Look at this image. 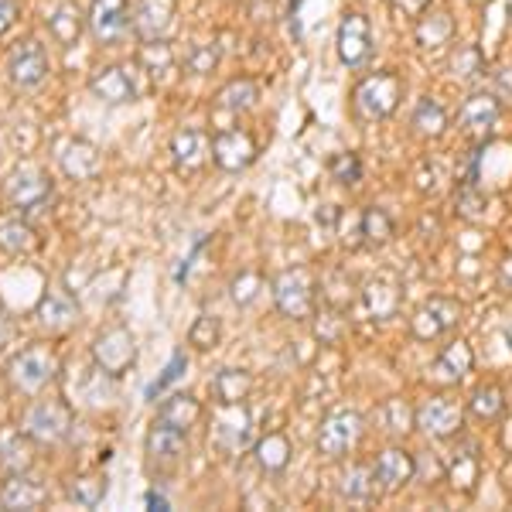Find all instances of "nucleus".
<instances>
[{
  "label": "nucleus",
  "instance_id": "24",
  "mask_svg": "<svg viewBox=\"0 0 512 512\" xmlns=\"http://www.w3.org/2000/svg\"><path fill=\"white\" fill-rule=\"evenodd\" d=\"M359 301H362V311L373 321H386L400 311V284H396L393 277H373L362 284Z\"/></svg>",
  "mask_w": 512,
  "mask_h": 512
},
{
  "label": "nucleus",
  "instance_id": "39",
  "mask_svg": "<svg viewBox=\"0 0 512 512\" xmlns=\"http://www.w3.org/2000/svg\"><path fill=\"white\" fill-rule=\"evenodd\" d=\"M359 233H362V243L366 246H386L396 233L393 216L386 209H379V205H369V209H362V216H359Z\"/></svg>",
  "mask_w": 512,
  "mask_h": 512
},
{
  "label": "nucleus",
  "instance_id": "8",
  "mask_svg": "<svg viewBox=\"0 0 512 512\" xmlns=\"http://www.w3.org/2000/svg\"><path fill=\"white\" fill-rule=\"evenodd\" d=\"M461 315H465V308H461L458 297L434 294V297H427L424 304H417V311L410 315V335H414L417 342H437V338L448 335L451 328H458Z\"/></svg>",
  "mask_w": 512,
  "mask_h": 512
},
{
  "label": "nucleus",
  "instance_id": "27",
  "mask_svg": "<svg viewBox=\"0 0 512 512\" xmlns=\"http://www.w3.org/2000/svg\"><path fill=\"white\" fill-rule=\"evenodd\" d=\"M475 366V352L465 338H454L451 345H444L441 355L431 362V376L441 379V383H461Z\"/></svg>",
  "mask_w": 512,
  "mask_h": 512
},
{
  "label": "nucleus",
  "instance_id": "26",
  "mask_svg": "<svg viewBox=\"0 0 512 512\" xmlns=\"http://www.w3.org/2000/svg\"><path fill=\"white\" fill-rule=\"evenodd\" d=\"M0 465L7 472H31V465H35V437L24 427H0Z\"/></svg>",
  "mask_w": 512,
  "mask_h": 512
},
{
  "label": "nucleus",
  "instance_id": "10",
  "mask_svg": "<svg viewBox=\"0 0 512 512\" xmlns=\"http://www.w3.org/2000/svg\"><path fill=\"white\" fill-rule=\"evenodd\" d=\"M144 454H147V468H151V472L154 468H158V472H175L188 454V431L154 417V424L147 427V437H144Z\"/></svg>",
  "mask_w": 512,
  "mask_h": 512
},
{
  "label": "nucleus",
  "instance_id": "21",
  "mask_svg": "<svg viewBox=\"0 0 512 512\" xmlns=\"http://www.w3.org/2000/svg\"><path fill=\"white\" fill-rule=\"evenodd\" d=\"M45 28H48V35H52L55 45L76 48L82 31H86L89 24H86V14H82V7L76 4V0H59V4H52L45 11Z\"/></svg>",
  "mask_w": 512,
  "mask_h": 512
},
{
  "label": "nucleus",
  "instance_id": "29",
  "mask_svg": "<svg viewBox=\"0 0 512 512\" xmlns=\"http://www.w3.org/2000/svg\"><path fill=\"white\" fill-rule=\"evenodd\" d=\"M106 492H110V478L99 472H79V475L65 478V495H69V502H76L79 509L103 506Z\"/></svg>",
  "mask_w": 512,
  "mask_h": 512
},
{
  "label": "nucleus",
  "instance_id": "28",
  "mask_svg": "<svg viewBox=\"0 0 512 512\" xmlns=\"http://www.w3.org/2000/svg\"><path fill=\"white\" fill-rule=\"evenodd\" d=\"M35 318L41 328H48V332H65V328L76 325V304H72V297L62 291H45L35 308Z\"/></svg>",
  "mask_w": 512,
  "mask_h": 512
},
{
  "label": "nucleus",
  "instance_id": "44",
  "mask_svg": "<svg viewBox=\"0 0 512 512\" xmlns=\"http://www.w3.org/2000/svg\"><path fill=\"white\" fill-rule=\"evenodd\" d=\"M267 291V284H263V277L256 274V270H239V274L229 280V297L239 304V308H250L256 304V297Z\"/></svg>",
  "mask_w": 512,
  "mask_h": 512
},
{
  "label": "nucleus",
  "instance_id": "31",
  "mask_svg": "<svg viewBox=\"0 0 512 512\" xmlns=\"http://www.w3.org/2000/svg\"><path fill=\"white\" fill-rule=\"evenodd\" d=\"M338 495H342L345 502H369L376 492V475H373V465H362V461H352L349 468H342L338 472Z\"/></svg>",
  "mask_w": 512,
  "mask_h": 512
},
{
  "label": "nucleus",
  "instance_id": "19",
  "mask_svg": "<svg viewBox=\"0 0 512 512\" xmlns=\"http://www.w3.org/2000/svg\"><path fill=\"white\" fill-rule=\"evenodd\" d=\"M212 441H216V448L226 454L246 451V444H250V414H246L243 403H219Z\"/></svg>",
  "mask_w": 512,
  "mask_h": 512
},
{
  "label": "nucleus",
  "instance_id": "49",
  "mask_svg": "<svg viewBox=\"0 0 512 512\" xmlns=\"http://www.w3.org/2000/svg\"><path fill=\"white\" fill-rule=\"evenodd\" d=\"M318 338H321V345H335L338 338L345 335V318L338 315V311H328V315H318Z\"/></svg>",
  "mask_w": 512,
  "mask_h": 512
},
{
  "label": "nucleus",
  "instance_id": "20",
  "mask_svg": "<svg viewBox=\"0 0 512 512\" xmlns=\"http://www.w3.org/2000/svg\"><path fill=\"white\" fill-rule=\"evenodd\" d=\"M212 158V140L205 130L198 127H181L175 137H171V161L181 175H195V171L205 168V161Z\"/></svg>",
  "mask_w": 512,
  "mask_h": 512
},
{
  "label": "nucleus",
  "instance_id": "13",
  "mask_svg": "<svg viewBox=\"0 0 512 512\" xmlns=\"http://www.w3.org/2000/svg\"><path fill=\"white\" fill-rule=\"evenodd\" d=\"M256 154H260V147H256L250 130L226 127L212 137V164H216L219 171H226V175L246 171L256 161Z\"/></svg>",
  "mask_w": 512,
  "mask_h": 512
},
{
  "label": "nucleus",
  "instance_id": "34",
  "mask_svg": "<svg viewBox=\"0 0 512 512\" xmlns=\"http://www.w3.org/2000/svg\"><path fill=\"white\" fill-rule=\"evenodd\" d=\"M256 99H260V86H256L253 79L239 76V79H229L226 86L216 93V106L226 113H250L256 106Z\"/></svg>",
  "mask_w": 512,
  "mask_h": 512
},
{
  "label": "nucleus",
  "instance_id": "38",
  "mask_svg": "<svg viewBox=\"0 0 512 512\" xmlns=\"http://www.w3.org/2000/svg\"><path fill=\"white\" fill-rule=\"evenodd\" d=\"M454 38V21L448 11H431L417 18V45L420 48H441Z\"/></svg>",
  "mask_w": 512,
  "mask_h": 512
},
{
  "label": "nucleus",
  "instance_id": "51",
  "mask_svg": "<svg viewBox=\"0 0 512 512\" xmlns=\"http://www.w3.org/2000/svg\"><path fill=\"white\" fill-rule=\"evenodd\" d=\"M18 18H21V4L18 0H0V38L7 35V31L18 24Z\"/></svg>",
  "mask_w": 512,
  "mask_h": 512
},
{
  "label": "nucleus",
  "instance_id": "6",
  "mask_svg": "<svg viewBox=\"0 0 512 512\" xmlns=\"http://www.w3.org/2000/svg\"><path fill=\"white\" fill-rule=\"evenodd\" d=\"M72 427H76V414L65 400H38L24 414V431L35 437V444H62L69 441Z\"/></svg>",
  "mask_w": 512,
  "mask_h": 512
},
{
  "label": "nucleus",
  "instance_id": "25",
  "mask_svg": "<svg viewBox=\"0 0 512 512\" xmlns=\"http://www.w3.org/2000/svg\"><path fill=\"white\" fill-rule=\"evenodd\" d=\"M444 478L451 482V489L472 495L478 478H482V458H478L475 444H461L444 458Z\"/></svg>",
  "mask_w": 512,
  "mask_h": 512
},
{
  "label": "nucleus",
  "instance_id": "42",
  "mask_svg": "<svg viewBox=\"0 0 512 512\" xmlns=\"http://www.w3.org/2000/svg\"><path fill=\"white\" fill-rule=\"evenodd\" d=\"M222 342V325L216 315H198L188 328V345L198 352H212Z\"/></svg>",
  "mask_w": 512,
  "mask_h": 512
},
{
  "label": "nucleus",
  "instance_id": "11",
  "mask_svg": "<svg viewBox=\"0 0 512 512\" xmlns=\"http://www.w3.org/2000/svg\"><path fill=\"white\" fill-rule=\"evenodd\" d=\"M335 52L345 69H362V65L373 59V28H369L366 14L349 11L342 21H338Z\"/></svg>",
  "mask_w": 512,
  "mask_h": 512
},
{
  "label": "nucleus",
  "instance_id": "46",
  "mask_svg": "<svg viewBox=\"0 0 512 512\" xmlns=\"http://www.w3.org/2000/svg\"><path fill=\"white\" fill-rule=\"evenodd\" d=\"M328 175H332V181H338V185H345V188L359 185V181H362L359 154H352V151L332 154V158H328Z\"/></svg>",
  "mask_w": 512,
  "mask_h": 512
},
{
  "label": "nucleus",
  "instance_id": "53",
  "mask_svg": "<svg viewBox=\"0 0 512 512\" xmlns=\"http://www.w3.org/2000/svg\"><path fill=\"white\" fill-rule=\"evenodd\" d=\"M499 284H502V291L512 294V253L502 256V263H499Z\"/></svg>",
  "mask_w": 512,
  "mask_h": 512
},
{
  "label": "nucleus",
  "instance_id": "15",
  "mask_svg": "<svg viewBox=\"0 0 512 512\" xmlns=\"http://www.w3.org/2000/svg\"><path fill=\"white\" fill-rule=\"evenodd\" d=\"M89 93L106 106H123L140 96V86L130 65H99L89 76Z\"/></svg>",
  "mask_w": 512,
  "mask_h": 512
},
{
  "label": "nucleus",
  "instance_id": "54",
  "mask_svg": "<svg viewBox=\"0 0 512 512\" xmlns=\"http://www.w3.org/2000/svg\"><path fill=\"white\" fill-rule=\"evenodd\" d=\"M144 502H147V509H154V512H158V509H161V512H164V509H171V502L164 499L161 492H154V489L144 495Z\"/></svg>",
  "mask_w": 512,
  "mask_h": 512
},
{
  "label": "nucleus",
  "instance_id": "52",
  "mask_svg": "<svg viewBox=\"0 0 512 512\" xmlns=\"http://www.w3.org/2000/svg\"><path fill=\"white\" fill-rule=\"evenodd\" d=\"M427 7H431V0H393V11L403 18H420Z\"/></svg>",
  "mask_w": 512,
  "mask_h": 512
},
{
  "label": "nucleus",
  "instance_id": "40",
  "mask_svg": "<svg viewBox=\"0 0 512 512\" xmlns=\"http://www.w3.org/2000/svg\"><path fill=\"white\" fill-rule=\"evenodd\" d=\"M379 424H383L386 434H407L417 427V417H414V407H410L407 400H400V396H390V400L379 407Z\"/></svg>",
  "mask_w": 512,
  "mask_h": 512
},
{
  "label": "nucleus",
  "instance_id": "14",
  "mask_svg": "<svg viewBox=\"0 0 512 512\" xmlns=\"http://www.w3.org/2000/svg\"><path fill=\"white\" fill-rule=\"evenodd\" d=\"M130 0H89L86 24L99 45H117L130 31Z\"/></svg>",
  "mask_w": 512,
  "mask_h": 512
},
{
  "label": "nucleus",
  "instance_id": "37",
  "mask_svg": "<svg viewBox=\"0 0 512 512\" xmlns=\"http://www.w3.org/2000/svg\"><path fill=\"white\" fill-rule=\"evenodd\" d=\"M410 127H414L417 137L434 140V137H441L444 130H448V113H444V106L437 103V99L424 96L414 106V113H410Z\"/></svg>",
  "mask_w": 512,
  "mask_h": 512
},
{
  "label": "nucleus",
  "instance_id": "17",
  "mask_svg": "<svg viewBox=\"0 0 512 512\" xmlns=\"http://www.w3.org/2000/svg\"><path fill=\"white\" fill-rule=\"evenodd\" d=\"M373 475H376L379 492H386V495L403 492L417 478V458L407 448H386L376 454Z\"/></svg>",
  "mask_w": 512,
  "mask_h": 512
},
{
  "label": "nucleus",
  "instance_id": "3",
  "mask_svg": "<svg viewBox=\"0 0 512 512\" xmlns=\"http://www.w3.org/2000/svg\"><path fill=\"white\" fill-rule=\"evenodd\" d=\"M55 195V185L38 164H21L11 178L4 181V198L11 209H18L21 216H31V212H41Z\"/></svg>",
  "mask_w": 512,
  "mask_h": 512
},
{
  "label": "nucleus",
  "instance_id": "5",
  "mask_svg": "<svg viewBox=\"0 0 512 512\" xmlns=\"http://www.w3.org/2000/svg\"><path fill=\"white\" fill-rule=\"evenodd\" d=\"M362 431H366V420H362L359 410L352 407H338L332 414L321 417V427H318V451L325 454L328 461H338L345 458L355 444H359Z\"/></svg>",
  "mask_w": 512,
  "mask_h": 512
},
{
  "label": "nucleus",
  "instance_id": "45",
  "mask_svg": "<svg viewBox=\"0 0 512 512\" xmlns=\"http://www.w3.org/2000/svg\"><path fill=\"white\" fill-rule=\"evenodd\" d=\"M137 62L144 65V72H151V76H161V72H168L171 65H175V52H171V45L164 38L144 41V48H140Z\"/></svg>",
  "mask_w": 512,
  "mask_h": 512
},
{
  "label": "nucleus",
  "instance_id": "4",
  "mask_svg": "<svg viewBox=\"0 0 512 512\" xmlns=\"http://www.w3.org/2000/svg\"><path fill=\"white\" fill-rule=\"evenodd\" d=\"M55 373H59V359L48 345H28L7 366V379L21 393H41L55 379Z\"/></svg>",
  "mask_w": 512,
  "mask_h": 512
},
{
  "label": "nucleus",
  "instance_id": "9",
  "mask_svg": "<svg viewBox=\"0 0 512 512\" xmlns=\"http://www.w3.org/2000/svg\"><path fill=\"white\" fill-rule=\"evenodd\" d=\"M414 417H417V431H424L431 441H451L465 427V407L454 396L444 393L427 396L420 407H414Z\"/></svg>",
  "mask_w": 512,
  "mask_h": 512
},
{
  "label": "nucleus",
  "instance_id": "50",
  "mask_svg": "<svg viewBox=\"0 0 512 512\" xmlns=\"http://www.w3.org/2000/svg\"><path fill=\"white\" fill-rule=\"evenodd\" d=\"M492 79V96L499 103H512V65H499L495 72H489Z\"/></svg>",
  "mask_w": 512,
  "mask_h": 512
},
{
  "label": "nucleus",
  "instance_id": "41",
  "mask_svg": "<svg viewBox=\"0 0 512 512\" xmlns=\"http://www.w3.org/2000/svg\"><path fill=\"white\" fill-rule=\"evenodd\" d=\"M451 76L458 82H475L485 76V59L475 45H461L451 55Z\"/></svg>",
  "mask_w": 512,
  "mask_h": 512
},
{
  "label": "nucleus",
  "instance_id": "2",
  "mask_svg": "<svg viewBox=\"0 0 512 512\" xmlns=\"http://www.w3.org/2000/svg\"><path fill=\"white\" fill-rule=\"evenodd\" d=\"M270 294H274L277 311L287 321H308V318H315L318 287H315V277H311L308 267L280 270V274L270 280Z\"/></svg>",
  "mask_w": 512,
  "mask_h": 512
},
{
  "label": "nucleus",
  "instance_id": "23",
  "mask_svg": "<svg viewBox=\"0 0 512 512\" xmlns=\"http://www.w3.org/2000/svg\"><path fill=\"white\" fill-rule=\"evenodd\" d=\"M48 502V485L31 478L28 472H11L4 485H0V509H41Z\"/></svg>",
  "mask_w": 512,
  "mask_h": 512
},
{
  "label": "nucleus",
  "instance_id": "32",
  "mask_svg": "<svg viewBox=\"0 0 512 512\" xmlns=\"http://www.w3.org/2000/svg\"><path fill=\"white\" fill-rule=\"evenodd\" d=\"M250 393H253V376L246 369L226 366L212 376V396H216V403H246Z\"/></svg>",
  "mask_w": 512,
  "mask_h": 512
},
{
  "label": "nucleus",
  "instance_id": "48",
  "mask_svg": "<svg viewBox=\"0 0 512 512\" xmlns=\"http://www.w3.org/2000/svg\"><path fill=\"white\" fill-rule=\"evenodd\" d=\"M185 369H188L185 352H175V355H171V362H168V369H164V376H161V379H154V383L147 386V400H154V396H158V393L168 390V386L175 383V379L185 376Z\"/></svg>",
  "mask_w": 512,
  "mask_h": 512
},
{
  "label": "nucleus",
  "instance_id": "30",
  "mask_svg": "<svg viewBox=\"0 0 512 512\" xmlns=\"http://www.w3.org/2000/svg\"><path fill=\"white\" fill-rule=\"evenodd\" d=\"M291 441H287V434H280V431H270V434H263L260 441L253 444V458H256V465L263 468L267 475H280L287 465H291Z\"/></svg>",
  "mask_w": 512,
  "mask_h": 512
},
{
  "label": "nucleus",
  "instance_id": "33",
  "mask_svg": "<svg viewBox=\"0 0 512 512\" xmlns=\"http://www.w3.org/2000/svg\"><path fill=\"white\" fill-rule=\"evenodd\" d=\"M158 420H168V424L181 427V431H192L198 420H202V403H198L192 393H171L161 400Z\"/></svg>",
  "mask_w": 512,
  "mask_h": 512
},
{
  "label": "nucleus",
  "instance_id": "12",
  "mask_svg": "<svg viewBox=\"0 0 512 512\" xmlns=\"http://www.w3.org/2000/svg\"><path fill=\"white\" fill-rule=\"evenodd\" d=\"M93 362L103 376H123L137 362V342L130 328H106L93 342Z\"/></svg>",
  "mask_w": 512,
  "mask_h": 512
},
{
  "label": "nucleus",
  "instance_id": "22",
  "mask_svg": "<svg viewBox=\"0 0 512 512\" xmlns=\"http://www.w3.org/2000/svg\"><path fill=\"white\" fill-rule=\"evenodd\" d=\"M171 21H175V0H140L134 7L130 28L140 41H158L168 35Z\"/></svg>",
  "mask_w": 512,
  "mask_h": 512
},
{
  "label": "nucleus",
  "instance_id": "35",
  "mask_svg": "<svg viewBox=\"0 0 512 512\" xmlns=\"http://www.w3.org/2000/svg\"><path fill=\"white\" fill-rule=\"evenodd\" d=\"M38 246V233L24 216H14V219H0V253H31Z\"/></svg>",
  "mask_w": 512,
  "mask_h": 512
},
{
  "label": "nucleus",
  "instance_id": "56",
  "mask_svg": "<svg viewBox=\"0 0 512 512\" xmlns=\"http://www.w3.org/2000/svg\"><path fill=\"white\" fill-rule=\"evenodd\" d=\"M468 4H489V0H468Z\"/></svg>",
  "mask_w": 512,
  "mask_h": 512
},
{
  "label": "nucleus",
  "instance_id": "55",
  "mask_svg": "<svg viewBox=\"0 0 512 512\" xmlns=\"http://www.w3.org/2000/svg\"><path fill=\"white\" fill-rule=\"evenodd\" d=\"M7 338H11V321H7L4 311H0V349L7 345Z\"/></svg>",
  "mask_w": 512,
  "mask_h": 512
},
{
  "label": "nucleus",
  "instance_id": "7",
  "mask_svg": "<svg viewBox=\"0 0 512 512\" xmlns=\"http://www.w3.org/2000/svg\"><path fill=\"white\" fill-rule=\"evenodd\" d=\"M48 72H52V62H48V52L38 38H24L7 52L4 76L14 89H24V93L38 89L48 79Z\"/></svg>",
  "mask_w": 512,
  "mask_h": 512
},
{
  "label": "nucleus",
  "instance_id": "36",
  "mask_svg": "<svg viewBox=\"0 0 512 512\" xmlns=\"http://www.w3.org/2000/svg\"><path fill=\"white\" fill-rule=\"evenodd\" d=\"M468 414L482 420V424H495V420L506 414V393H502V386L495 383L475 386V393L468 396Z\"/></svg>",
  "mask_w": 512,
  "mask_h": 512
},
{
  "label": "nucleus",
  "instance_id": "18",
  "mask_svg": "<svg viewBox=\"0 0 512 512\" xmlns=\"http://www.w3.org/2000/svg\"><path fill=\"white\" fill-rule=\"evenodd\" d=\"M502 117V103L492 93H475L458 110V130L472 140H485Z\"/></svg>",
  "mask_w": 512,
  "mask_h": 512
},
{
  "label": "nucleus",
  "instance_id": "1",
  "mask_svg": "<svg viewBox=\"0 0 512 512\" xmlns=\"http://www.w3.org/2000/svg\"><path fill=\"white\" fill-rule=\"evenodd\" d=\"M403 82L400 72H373L352 89V110L362 123H376V120H390L403 99Z\"/></svg>",
  "mask_w": 512,
  "mask_h": 512
},
{
  "label": "nucleus",
  "instance_id": "43",
  "mask_svg": "<svg viewBox=\"0 0 512 512\" xmlns=\"http://www.w3.org/2000/svg\"><path fill=\"white\" fill-rule=\"evenodd\" d=\"M454 205H458V216H465V219H478L485 212V205H489V195L478 188L475 175L465 178L458 185V192H454Z\"/></svg>",
  "mask_w": 512,
  "mask_h": 512
},
{
  "label": "nucleus",
  "instance_id": "47",
  "mask_svg": "<svg viewBox=\"0 0 512 512\" xmlns=\"http://www.w3.org/2000/svg\"><path fill=\"white\" fill-rule=\"evenodd\" d=\"M216 65H219V45H212V41H198V45L188 48L185 69L192 72V76H209Z\"/></svg>",
  "mask_w": 512,
  "mask_h": 512
},
{
  "label": "nucleus",
  "instance_id": "16",
  "mask_svg": "<svg viewBox=\"0 0 512 512\" xmlns=\"http://www.w3.org/2000/svg\"><path fill=\"white\" fill-rule=\"evenodd\" d=\"M55 161H59L62 175L72 181H89L103 171V154L86 137H65L59 151H55Z\"/></svg>",
  "mask_w": 512,
  "mask_h": 512
}]
</instances>
